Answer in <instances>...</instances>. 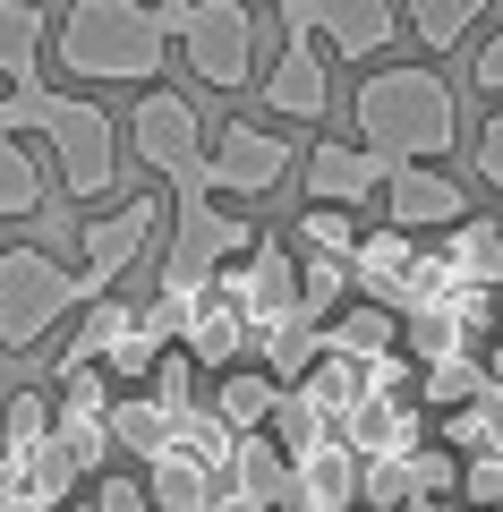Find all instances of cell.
<instances>
[{"instance_id": "cell-5", "label": "cell", "mask_w": 503, "mask_h": 512, "mask_svg": "<svg viewBox=\"0 0 503 512\" xmlns=\"http://www.w3.org/2000/svg\"><path fill=\"white\" fill-rule=\"evenodd\" d=\"M171 35H180V60L205 94L256 86V9L248 0H180Z\"/></svg>"}, {"instance_id": "cell-16", "label": "cell", "mask_w": 503, "mask_h": 512, "mask_svg": "<svg viewBox=\"0 0 503 512\" xmlns=\"http://www.w3.org/2000/svg\"><path fill=\"white\" fill-rule=\"evenodd\" d=\"M43 43H52V18H43L35 0H0V86L9 77H35Z\"/></svg>"}, {"instance_id": "cell-17", "label": "cell", "mask_w": 503, "mask_h": 512, "mask_svg": "<svg viewBox=\"0 0 503 512\" xmlns=\"http://www.w3.org/2000/svg\"><path fill=\"white\" fill-rule=\"evenodd\" d=\"M393 333H401V308H350V316H333V333H324L316 350H342V359H384V350H393Z\"/></svg>"}, {"instance_id": "cell-7", "label": "cell", "mask_w": 503, "mask_h": 512, "mask_svg": "<svg viewBox=\"0 0 503 512\" xmlns=\"http://www.w3.org/2000/svg\"><path fill=\"white\" fill-rule=\"evenodd\" d=\"M282 35H316L324 52L359 60V69H376L384 52H393L410 26H401V0H299L282 18Z\"/></svg>"}, {"instance_id": "cell-22", "label": "cell", "mask_w": 503, "mask_h": 512, "mask_svg": "<svg viewBox=\"0 0 503 512\" xmlns=\"http://www.w3.org/2000/svg\"><path fill=\"white\" fill-rule=\"evenodd\" d=\"M469 77H478V94H495V103H503V26H495L486 43H478V60H469Z\"/></svg>"}, {"instance_id": "cell-15", "label": "cell", "mask_w": 503, "mask_h": 512, "mask_svg": "<svg viewBox=\"0 0 503 512\" xmlns=\"http://www.w3.org/2000/svg\"><path fill=\"white\" fill-rule=\"evenodd\" d=\"M478 18H486V0H401V26H410V35L427 43L435 60H444V52H461Z\"/></svg>"}, {"instance_id": "cell-23", "label": "cell", "mask_w": 503, "mask_h": 512, "mask_svg": "<svg viewBox=\"0 0 503 512\" xmlns=\"http://www.w3.org/2000/svg\"><path fill=\"white\" fill-rule=\"evenodd\" d=\"M401 512H444V504H435V495H410V504H401Z\"/></svg>"}, {"instance_id": "cell-6", "label": "cell", "mask_w": 503, "mask_h": 512, "mask_svg": "<svg viewBox=\"0 0 503 512\" xmlns=\"http://www.w3.org/2000/svg\"><path fill=\"white\" fill-rule=\"evenodd\" d=\"M290 171H299V146H290L282 128H256V120H222L214 128V154H205V188H214V197L256 205V197H273Z\"/></svg>"}, {"instance_id": "cell-20", "label": "cell", "mask_w": 503, "mask_h": 512, "mask_svg": "<svg viewBox=\"0 0 503 512\" xmlns=\"http://www.w3.org/2000/svg\"><path fill=\"white\" fill-rule=\"evenodd\" d=\"M461 495L478 512H503V453H469V478H461Z\"/></svg>"}, {"instance_id": "cell-2", "label": "cell", "mask_w": 503, "mask_h": 512, "mask_svg": "<svg viewBox=\"0 0 503 512\" xmlns=\"http://www.w3.org/2000/svg\"><path fill=\"white\" fill-rule=\"evenodd\" d=\"M162 52H180L162 0H69L52 18V60L77 86H162Z\"/></svg>"}, {"instance_id": "cell-9", "label": "cell", "mask_w": 503, "mask_h": 512, "mask_svg": "<svg viewBox=\"0 0 503 512\" xmlns=\"http://www.w3.org/2000/svg\"><path fill=\"white\" fill-rule=\"evenodd\" d=\"M384 222L393 231H461L469 222V188L444 163H393L384 180Z\"/></svg>"}, {"instance_id": "cell-3", "label": "cell", "mask_w": 503, "mask_h": 512, "mask_svg": "<svg viewBox=\"0 0 503 512\" xmlns=\"http://www.w3.org/2000/svg\"><path fill=\"white\" fill-rule=\"evenodd\" d=\"M94 299H103V274H94L86 256L60 265V256H43V248L18 239V248L0 256V350H9V359H35V350L52 342L77 308H94Z\"/></svg>"}, {"instance_id": "cell-1", "label": "cell", "mask_w": 503, "mask_h": 512, "mask_svg": "<svg viewBox=\"0 0 503 512\" xmlns=\"http://www.w3.org/2000/svg\"><path fill=\"white\" fill-rule=\"evenodd\" d=\"M350 128L384 163H444L461 146V103H452L435 60H376V69H359Z\"/></svg>"}, {"instance_id": "cell-25", "label": "cell", "mask_w": 503, "mask_h": 512, "mask_svg": "<svg viewBox=\"0 0 503 512\" xmlns=\"http://www.w3.org/2000/svg\"><path fill=\"white\" fill-rule=\"evenodd\" d=\"M162 9H180V0H162Z\"/></svg>"}, {"instance_id": "cell-19", "label": "cell", "mask_w": 503, "mask_h": 512, "mask_svg": "<svg viewBox=\"0 0 503 512\" xmlns=\"http://www.w3.org/2000/svg\"><path fill=\"white\" fill-rule=\"evenodd\" d=\"M290 239H299V256H359V239H367V231L350 222V205H307Z\"/></svg>"}, {"instance_id": "cell-11", "label": "cell", "mask_w": 503, "mask_h": 512, "mask_svg": "<svg viewBox=\"0 0 503 512\" xmlns=\"http://www.w3.org/2000/svg\"><path fill=\"white\" fill-rule=\"evenodd\" d=\"M43 137H26V128L0 120V222H35L43 205H52V180H43Z\"/></svg>"}, {"instance_id": "cell-12", "label": "cell", "mask_w": 503, "mask_h": 512, "mask_svg": "<svg viewBox=\"0 0 503 512\" xmlns=\"http://www.w3.org/2000/svg\"><path fill=\"white\" fill-rule=\"evenodd\" d=\"M418 231H393V222H384V231H367L359 239V256H350V274H359V291H376L384 308H401V291H410V274H418Z\"/></svg>"}, {"instance_id": "cell-18", "label": "cell", "mask_w": 503, "mask_h": 512, "mask_svg": "<svg viewBox=\"0 0 503 512\" xmlns=\"http://www.w3.org/2000/svg\"><path fill=\"white\" fill-rule=\"evenodd\" d=\"M171 427H180V419H171L154 393H145V402H111V444H128L137 461H154L162 444H171Z\"/></svg>"}, {"instance_id": "cell-10", "label": "cell", "mask_w": 503, "mask_h": 512, "mask_svg": "<svg viewBox=\"0 0 503 512\" xmlns=\"http://www.w3.org/2000/svg\"><path fill=\"white\" fill-rule=\"evenodd\" d=\"M265 111L273 120H299V128H316L324 111H333V60H324V43L316 35H282V60L265 69Z\"/></svg>"}, {"instance_id": "cell-13", "label": "cell", "mask_w": 503, "mask_h": 512, "mask_svg": "<svg viewBox=\"0 0 503 512\" xmlns=\"http://www.w3.org/2000/svg\"><path fill=\"white\" fill-rule=\"evenodd\" d=\"M273 410H282V384H273L265 367H222L214 376V419L231 427V436H256Z\"/></svg>"}, {"instance_id": "cell-4", "label": "cell", "mask_w": 503, "mask_h": 512, "mask_svg": "<svg viewBox=\"0 0 503 512\" xmlns=\"http://www.w3.org/2000/svg\"><path fill=\"white\" fill-rule=\"evenodd\" d=\"M128 154L162 180V197H197L214 128L197 120V103H188L180 86H137V103H128ZM205 197H214V188H205Z\"/></svg>"}, {"instance_id": "cell-21", "label": "cell", "mask_w": 503, "mask_h": 512, "mask_svg": "<svg viewBox=\"0 0 503 512\" xmlns=\"http://www.w3.org/2000/svg\"><path fill=\"white\" fill-rule=\"evenodd\" d=\"M469 163H478V180L503 197V103L486 111V128H478V146H469Z\"/></svg>"}, {"instance_id": "cell-8", "label": "cell", "mask_w": 503, "mask_h": 512, "mask_svg": "<svg viewBox=\"0 0 503 512\" xmlns=\"http://www.w3.org/2000/svg\"><path fill=\"white\" fill-rule=\"evenodd\" d=\"M299 180H307V205H350V214H367V197H384L393 163L367 154L359 137H316L307 163H299Z\"/></svg>"}, {"instance_id": "cell-14", "label": "cell", "mask_w": 503, "mask_h": 512, "mask_svg": "<svg viewBox=\"0 0 503 512\" xmlns=\"http://www.w3.org/2000/svg\"><path fill=\"white\" fill-rule=\"evenodd\" d=\"M444 265H452V282H469V291H503V231L469 214L461 231H444Z\"/></svg>"}, {"instance_id": "cell-24", "label": "cell", "mask_w": 503, "mask_h": 512, "mask_svg": "<svg viewBox=\"0 0 503 512\" xmlns=\"http://www.w3.org/2000/svg\"><path fill=\"white\" fill-rule=\"evenodd\" d=\"M273 9H282V18H290V9H299V0H273Z\"/></svg>"}]
</instances>
